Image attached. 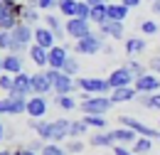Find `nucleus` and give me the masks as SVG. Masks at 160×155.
Instances as JSON below:
<instances>
[{
  "instance_id": "f257e3e1",
  "label": "nucleus",
  "mask_w": 160,
  "mask_h": 155,
  "mask_svg": "<svg viewBox=\"0 0 160 155\" xmlns=\"http://www.w3.org/2000/svg\"><path fill=\"white\" fill-rule=\"evenodd\" d=\"M81 101H79V111L84 116H106L113 108L111 96H94V94H84L81 91Z\"/></svg>"
},
{
  "instance_id": "f03ea898",
  "label": "nucleus",
  "mask_w": 160,
  "mask_h": 155,
  "mask_svg": "<svg viewBox=\"0 0 160 155\" xmlns=\"http://www.w3.org/2000/svg\"><path fill=\"white\" fill-rule=\"evenodd\" d=\"M106 37H101L99 32H89L86 37H81V39H77L74 42V52L77 54H86V57H91V54H99V52H103V42Z\"/></svg>"
},
{
  "instance_id": "7ed1b4c3",
  "label": "nucleus",
  "mask_w": 160,
  "mask_h": 155,
  "mask_svg": "<svg viewBox=\"0 0 160 155\" xmlns=\"http://www.w3.org/2000/svg\"><path fill=\"white\" fill-rule=\"evenodd\" d=\"M77 89L84 91V94H94V96H108V94H111V84H108V79H101V77L77 79Z\"/></svg>"
},
{
  "instance_id": "20e7f679",
  "label": "nucleus",
  "mask_w": 160,
  "mask_h": 155,
  "mask_svg": "<svg viewBox=\"0 0 160 155\" xmlns=\"http://www.w3.org/2000/svg\"><path fill=\"white\" fill-rule=\"evenodd\" d=\"M27 113V98L18 94H5L0 98V116H22Z\"/></svg>"
},
{
  "instance_id": "39448f33",
  "label": "nucleus",
  "mask_w": 160,
  "mask_h": 155,
  "mask_svg": "<svg viewBox=\"0 0 160 155\" xmlns=\"http://www.w3.org/2000/svg\"><path fill=\"white\" fill-rule=\"evenodd\" d=\"M118 123L126 126V128H131V131H136L143 138H155V140H160L158 128H150L148 123H143V121H138V118H133V116H118Z\"/></svg>"
},
{
  "instance_id": "423d86ee",
  "label": "nucleus",
  "mask_w": 160,
  "mask_h": 155,
  "mask_svg": "<svg viewBox=\"0 0 160 155\" xmlns=\"http://www.w3.org/2000/svg\"><path fill=\"white\" fill-rule=\"evenodd\" d=\"M64 30H67V37H72L77 42V39L86 37L91 32V22L81 18H69V20H64Z\"/></svg>"
},
{
  "instance_id": "0eeeda50",
  "label": "nucleus",
  "mask_w": 160,
  "mask_h": 155,
  "mask_svg": "<svg viewBox=\"0 0 160 155\" xmlns=\"http://www.w3.org/2000/svg\"><path fill=\"white\" fill-rule=\"evenodd\" d=\"M108 84H111V91H113V89H121V86H133V84H136V77L128 72L126 64H121V67H116V69L108 74Z\"/></svg>"
},
{
  "instance_id": "6e6552de",
  "label": "nucleus",
  "mask_w": 160,
  "mask_h": 155,
  "mask_svg": "<svg viewBox=\"0 0 160 155\" xmlns=\"http://www.w3.org/2000/svg\"><path fill=\"white\" fill-rule=\"evenodd\" d=\"M99 32L101 37H108V39H121L126 37V22H113V20H106V22H101L99 25Z\"/></svg>"
},
{
  "instance_id": "1a4fd4ad",
  "label": "nucleus",
  "mask_w": 160,
  "mask_h": 155,
  "mask_svg": "<svg viewBox=\"0 0 160 155\" xmlns=\"http://www.w3.org/2000/svg\"><path fill=\"white\" fill-rule=\"evenodd\" d=\"M32 94L37 96H47V94H54V86H52V79L47 77V72L40 69L32 74Z\"/></svg>"
},
{
  "instance_id": "9d476101",
  "label": "nucleus",
  "mask_w": 160,
  "mask_h": 155,
  "mask_svg": "<svg viewBox=\"0 0 160 155\" xmlns=\"http://www.w3.org/2000/svg\"><path fill=\"white\" fill-rule=\"evenodd\" d=\"M69 118H54L49 121V143H62L69 138Z\"/></svg>"
},
{
  "instance_id": "9b49d317",
  "label": "nucleus",
  "mask_w": 160,
  "mask_h": 155,
  "mask_svg": "<svg viewBox=\"0 0 160 155\" xmlns=\"http://www.w3.org/2000/svg\"><path fill=\"white\" fill-rule=\"evenodd\" d=\"M133 86H136L138 94H155V91H160V77L153 74V72H148V74H143L140 79H136Z\"/></svg>"
},
{
  "instance_id": "f8f14e48",
  "label": "nucleus",
  "mask_w": 160,
  "mask_h": 155,
  "mask_svg": "<svg viewBox=\"0 0 160 155\" xmlns=\"http://www.w3.org/2000/svg\"><path fill=\"white\" fill-rule=\"evenodd\" d=\"M69 59V44H54L49 49V69H64V62Z\"/></svg>"
},
{
  "instance_id": "ddd939ff",
  "label": "nucleus",
  "mask_w": 160,
  "mask_h": 155,
  "mask_svg": "<svg viewBox=\"0 0 160 155\" xmlns=\"http://www.w3.org/2000/svg\"><path fill=\"white\" fill-rule=\"evenodd\" d=\"M10 94H18V96H25V98L32 96V74H27V72L15 74V84H12Z\"/></svg>"
},
{
  "instance_id": "4468645a",
  "label": "nucleus",
  "mask_w": 160,
  "mask_h": 155,
  "mask_svg": "<svg viewBox=\"0 0 160 155\" xmlns=\"http://www.w3.org/2000/svg\"><path fill=\"white\" fill-rule=\"evenodd\" d=\"M47 108H49L47 96H37V94H32V96L27 98V116H30V118H44Z\"/></svg>"
},
{
  "instance_id": "2eb2a0df",
  "label": "nucleus",
  "mask_w": 160,
  "mask_h": 155,
  "mask_svg": "<svg viewBox=\"0 0 160 155\" xmlns=\"http://www.w3.org/2000/svg\"><path fill=\"white\" fill-rule=\"evenodd\" d=\"M2 72L5 74H20V72H25V59H22V54H12V52H5L2 54Z\"/></svg>"
},
{
  "instance_id": "dca6fc26",
  "label": "nucleus",
  "mask_w": 160,
  "mask_h": 155,
  "mask_svg": "<svg viewBox=\"0 0 160 155\" xmlns=\"http://www.w3.org/2000/svg\"><path fill=\"white\" fill-rule=\"evenodd\" d=\"M44 27H49L52 32H54V37H57V42L59 44H64V37H67V30H64V20L57 18L54 12H44Z\"/></svg>"
},
{
  "instance_id": "f3484780",
  "label": "nucleus",
  "mask_w": 160,
  "mask_h": 155,
  "mask_svg": "<svg viewBox=\"0 0 160 155\" xmlns=\"http://www.w3.org/2000/svg\"><path fill=\"white\" fill-rule=\"evenodd\" d=\"M54 94L57 96H64V94H74V89H77V77H69V74H64L59 72V77L54 79Z\"/></svg>"
},
{
  "instance_id": "a211bd4d",
  "label": "nucleus",
  "mask_w": 160,
  "mask_h": 155,
  "mask_svg": "<svg viewBox=\"0 0 160 155\" xmlns=\"http://www.w3.org/2000/svg\"><path fill=\"white\" fill-rule=\"evenodd\" d=\"M27 57L30 62L35 64V67H40V69H47V64H49V49H44L40 44H30V49H27Z\"/></svg>"
},
{
  "instance_id": "6ab92c4d",
  "label": "nucleus",
  "mask_w": 160,
  "mask_h": 155,
  "mask_svg": "<svg viewBox=\"0 0 160 155\" xmlns=\"http://www.w3.org/2000/svg\"><path fill=\"white\" fill-rule=\"evenodd\" d=\"M12 42H20V44H25V47H30L32 42H35V27L32 25H25V22H20L12 32Z\"/></svg>"
},
{
  "instance_id": "aec40b11",
  "label": "nucleus",
  "mask_w": 160,
  "mask_h": 155,
  "mask_svg": "<svg viewBox=\"0 0 160 155\" xmlns=\"http://www.w3.org/2000/svg\"><path fill=\"white\" fill-rule=\"evenodd\" d=\"M35 44H40L44 49H52L54 44H59L57 37H54V32L49 30V27H44V25H37L35 27Z\"/></svg>"
},
{
  "instance_id": "412c9836",
  "label": "nucleus",
  "mask_w": 160,
  "mask_h": 155,
  "mask_svg": "<svg viewBox=\"0 0 160 155\" xmlns=\"http://www.w3.org/2000/svg\"><path fill=\"white\" fill-rule=\"evenodd\" d=\"M145 47H148V42L138 35H131V37L123 39V49H126V57H138L145 52Z\"/></svg>"
},
{
  "instance_id": "4be33fe9",
  "label": "nucleus",
  "mask_w": 160,
  "mask_h": 155,
  "mask_svg": "<svg viewBox=\"0 0 160 155\" xmlns=\"http://www.w3.org/2000/svg\"><path fill=\"white\" fill-rule=\"evenodd\" d=\"M111 138H113V143H118V145H133V143L138 140V133L131 131V128H126V126H118V128L111 131Z\"/></svg>"
},
{
  "instance_id": "5701e85b",
  "label": "nucleus",
  "mask_w": 160,
  "mask_h": 155,
  "mask_svg": "<svg viewBox=\"0 0 160 155\" xmlns=\"http://www.w3.org/2000/svg\"><path fill=\"white\" fill-rule=\"evenodd\" d=\"M40 8L37 5H32V2H25L22 5V12H20V22H25V25H32V27H37L40 25Z\"/></svg>"
},
{
  "instance_id": "b1692460",
  "label": "nucleus",
  "mask_w": 160,
  "mask_h": 155,
  "mask_svg": "<svg viewBox=\"0 0 160 155\" xmlns=\"http://www.w3.org/2000/svg\"><path fill=\"white\" fill-rule=\"evenodd\" d=\"M108 96H111L113 106H116V103H128V101H136L138 91H136V86H121V89H113Z\"/></svg>"
},
{
  "instance_id": "393cba45",
  "label": "nucleus",
  "mask_w": 160,
  "mask_h": 155,
  "mask_svg": "<svg viewBox=\"0 0 160 155\" xmlns=\"http://www.w3.org/2000/svg\"><path fill=\"white\" fill-rule=\"evenodd\" d=\"M128 10L131 8H126L123 2H108L106 5V12H108V20H113V22H126V18H128Z\"/></svg>"
},
{
  "instance_id": "a878e982",
  "label": "nucleus",
  "mask_w": 160,
  "mask_h": 155,
  "mask_svg": "<svg viewBox=\"0 0 160 155\" xmlns=\"http://www.w3.org/2000/svg\"><path fill=\"white\" fill-rule=\"evenodd\" d=\"M140 108H150V111H160V91L155 94H138L136 96Z\"/></svg>"
},
{
  "instance_id": "bb28decb",
  "label": "nucleus",
  "mask_w": 160,
  "mask_h": 155,
  "mask_svg": "<svg viewBox=\"0 0 160 155\" xmlns=\"http://www.w3.org/2000/svg\"><path fill=\"white\" fill-rule=\"evenodd\" d=\"M89 145L91 148H113V138H111V131H99L89 138Z\"/></svg>"
},
{
  "instance_id": "cd10ccee",
  "label": "nucleus",
  "mask_w": 160,
  "mask_h": 155,
  "mask_svg": "<svg viewBox=\"0 0 160 155\" xmlns=\"http://www.w3.org/2000/svg\"><path fill=\"white\" fill-rule=\"evenodd\" d=\"M54 106H59L62 111H74V108H79V101L74 98V94H64V96H57L54 94Z\"/></svg>"
},
{
  "instance_id": "c85d7f7f",
  "label": "nucleus",
  "mask_w": 160,
  "mask_h": 155,
  "mask_svg": "<svg viewBox=\"0 0 160 155\" xmlns=\"http://www.w3.org/2000/svg\"><path fill=\"white\" fill-rule=\"evenodd\" d=\"M77 8H79V0H59L57 2V10L62 12V18H77Z\"/></svg>"
},
{
  "instance_id": "c756f323",
  "label": "nucleus",
  "mask_w": 160,
  "mask_h": 155,
  "mask_svg": "<svg viewBox=\"0 0 160 155\" xmlns=\"http://www.w3.org/2000/svg\"><path fill=\"white\" fill-rule=\"evenodd\" d=\"M131 150L136 155H148L150 150H153V138H143V136H138V140L131 145Z\"/></svg>"
},
{
  "instance_id": "7c9ffc66",
  "label": "nucleus",
  "mask_w": 160,
  "mask_h": 155,
  "mask_svg": "<svg viewBox=\"0 0 160 155\" xmlns=\"http://www.w3.org/2000/svg\"><path fill=\"white\" fill-rule=\"evenodd\" d=\"M106 5H108V2H103V5H94V8H91V25H96V27H99L101 22H106V20H108V12H106Z\"/></svg>"
},
{
  "instance_id": "2f4dec72",
  "label": "nucleus",
  "mask_w": 160,
  "mask_h": 155,
  "mask_svg": "<svg viewBox=\"0 0 160 155\" xmlns=\"http://www.w3.org/2000/svg\"><path fill=\"white\" fill-rule=\"evenodd\" d=\"M89 128H96V131H106L108 128V118L106 116H84L81 118Z\"/></svg>"
},
{
  "instance_id": "473e14b6",
  "label": "nucleus",
  "mask_w": 160,
  "mask_h": 155,
  "mask_svg": "<svg viewBox=\"0 0 160 155\" xmlns=\"http://www.w3.org/2000/svg\"><path fill=\"white\" fill-rule=\"evenodd\" d=\"M86 131H89V126H86L81 118H77V121L69 123V138H84V136H86Z\"/></svg>"
},
{
  "instance_id": "72a5a7b5",
  "label": "nucleus",
  "mask_w": 160,
  "mask_h": 155,
  "mask_svg": "<svg viewBox=\"0 0 160 155\" xmlns=\"http://www.w3.org/2000/svg\"><path fill=\"white\" fill-rule=\"evenodd\" d=\"M138 32H143V35H160V27H158L155 20H143V18H140Z\"/></svg>"
},
{
  "instance_id": "f704fd0d",
  "label": "nucleus",
  "mask_w": 160,
  "mask_h": 155,
  "mask_svg": "<svg viewBox=\"0 0 160 155\" xmlns=\"http://www.w3.org/2000/svg\"><path fill=\"white\" fill-rule=\"evenodd\" d=\"M64 150L69 155H79L81 150H84V140H81V138H67V140H64Z\"/></svg>"
},
{
  "instance_id": "c9c22d12",
  "label": "nucleus",
  "mask_w": 160,
  "mask_h": 155,
  "mask_svg": "<svg viewBox=\"0 0 160 155\" xmlns=\"http://www.w3.org/2000/svg\"><path fill=\"white\" fill-rule=\"evenodd\" d=\"M123 64L128 67V72H131V74H133V77H136V79H140V77H143V74H148V72H145V67L140 64L138 59H133V57H128V59H126V62H123Z\"/></svg>"
},
{
  "instance_id": "e433bc0d",
  "label": "nucleus",
  "mask_w": 160,
  "mask_h": 155,
  "mask_svg": "<svg viewBox=\"0 0 160 155\" xmlns=\"http://www.w3.org/2000/svg\"><path fill=\"white\" fill-rule=\"evenodd\" d=\"M79 69H81L79 59H77V57H72V54H69V59L64 62V69H62V72H64V74H69V77H79Z\"/></svg>"
},
{
  "instance_id": "4c0bfd02",
  "label": "nucleus",
  "mask_w": 160,
  "mask_h": 155,
  "mask_svg": "<svg viewBox=\"0 0 160 155\" xmlns=\"http://www.w3.org/2000/svg\"><path fill=\"white\" fill-rule=\"evenodd\" d=\"M40 155H69V153L62 148L59 143H44V148H42Z\"/></svg>"
},
{
  "instance_id": "58836bf2",
  "label": "nucleus",
  "mask_w": 160,
  "mask_h": 155,
  "mask_svg": "<svg viewBox=\"0 0 160 155\" xmlns=\"http://www.w3.org/2000/svg\"><path fill=\"white\" fill-rule=\"evenodd\" d=\"M27 2L37 5V8H40V10H44V12H52V10L57 8V2H59V0H27Z\"/></svg>"
},
{
  "instance_id": "ea45409f",
  "label": "nucleus",
  "mask_w": 160,
  "mask_h": 155,
  "mask_svg": "<svg viewBox=\"0 0 160 155\" xmlns=\"http://www.w3.org/2000/svg\"><path fill=\"white\" fill-rule=\"evenodd\" d=\"M12 84H15V77H12V74H5V72L0 74V89H2L5 94L12 91Z\"/></svg>"
},
{
  "instance_id": "a19ab883",
  "label": "nucleus",
  "mask_w": 160,
  "mask_h": 155,
  "mask_svg": "<svg viewBox=\"0 0 160 155\" xmlns=\"http://www.w3.org/2000/svg\"><path fill=\"white\" fill-rule=\"evenodd\" d=\"M77 18H81V20H89L91 18V5L86 2V0H79V8H77ZM91 22V20H89Z\"/></svg>"
},
{
  "instance_id": "79ce46f5",
  "label": "nucleus",
  "mask_w": 160,
  "mask_h": 155,
  "mask_svg": "<svg viewBox=\"0 0 160 155\" xmlns=\"http://www.w3.org/2000/svg\"><path fill=\"white\" fill-rule=\"evenodd\" d=\"M10 44H12V35L8 30H0V52H8Z\"/></svg>"
},
{
  "instance_id": "37998d69",
  "label": "nucleus",
  "mask_w": 160,
  "mask_h": 155,
  "mask_svg": "<svg viewBox=\"0 0 160 155\" xmlns=\"http://www.w3.org/2000/svg\"><path fill=\"white\" fill-rule=\"evenodd\" d=\"M27 150H32V153H42V148H44V140L42 138H32L27 145H25Z\"/></svg>"
},
{
  "instance_id": "c03bdc74",
  "label": "nucleus",
  "mask_w": 160,
  "mask_h": 155,
  "mask_svg": "<svg viewBox=\"0 0 160 155\" xmlns=\"http://www.w3.org/2000/svg\"><path fill=\"white\" fill-rule=\"evenodd\" d=\"M111 153H113V155H136L131 148H128V145H118V143L111 148Z\"/></svg>"
},
{
  "instance_id": "a18cd8bd",
  "label": "nucleus",
  "mask_w": 160,
  "mask_h": 155,
  "mask_svg": "<svg viewBox=\"0 0 160 155\" xmlns=\"http://www.w3.org/2000/svg\"><path fill=\"white\" fill-rule=\"evenodd\" d=\"M148 67H150L153 74H158V77H160V54H155V57L148 59Z\"/></svg>"
},
{
  "instance_id": "49530a36",
  "label": "nucleus",
  "mask_w": 160,
  "mask_h": 155,
  "mask_svg": "<svg viewBox=\"0 0 160 155\" xmlns=\"http://www.w3.org/2000/svg\"><path fill=\"white\" fill-rule=\"evenodd\" d=\"M8 12H10V5H8L5 0H0V22L8 18Z\"/></svg>"
},
{
  "instance_id": "de8ad7c7",
  "label": "nucleus",
  "mask_w": 160,
  "mask_h": 155,
  "mask_svg": "<svg viewBox=\"0 0 160 155\" xmlns=\"http://www.w3.org/2000/svg\"><path fill=\"white\" fill-rule=\"evenodd\" d=\"M118 2H123L126 8H131V10H133V8H138V5L143 2V0H118Z\"/></svg>"
},
{
  "instance_id": "09e8293b",
  "label": "nucleus",
  "mask_w": 160,
  "mask_h": 155,
  "mask_svg": "<svg viewBox=\"0 0 160 155\" xmlns=\"http://www.w3.org/2000/svg\"><path fill=\"white\" fill-rule=\"evenodd\" d=\"M15 155H40V153H32V150H27V148L22 145V148H18V150H15Z\"/></svg>"
},
{
  "instance_id": "8fccbe9b",
  "label": "nucleus",
  "mask_w": 160,
  "mask_h": 155,
  "mask_svg": "<svg viewBox=\"0 0 160 155\" xmlns=\"http://www.w3.org/2000/svg\"><path fill=\"white\" fill-rule=\"evenodd\" d=\"M150 10H153V15H160V0H153V2H150Z\"/></svg>"
},
{
  "instance_id": "3c124183",
  "label": "nucleus",
  "mask_w": 160,
  "mask_h": 155,
  "mask_svg": "<svg viewBox=\"0 0 160 155\" xmlns=\"http://www.w3.org/2000/svg\"><path fill=\"white\" fill-rule=\"evenodd\" d=\"M5 136H8V128H5V126H2V123H0V143H2V140H5Z\"/></svg>"
},
{
  "instance_id": "603ef678",
  "label": "nucleus",
  "mask_w": 160,
  "mask_h": 155,
  "mask_svg": "<svg viewBox=\"0 0 160 155\" xmlns=\"http://www.w3.org/2000/svg\"><path fill=\"white\" fill-rule=\"evenodd\" d=\"M86 2H89V5L94 8V5H103V2H108V0H86Z\"/></svg>"
},
{
  "instance_id": "864d4df0",
  "label": "nucleus",
  "mask_w": 160,
  "mask_h": 155,
  "mask_svg": "<svg viewBox=\"0 0 160 155\" xmlns=\"http://www.w3.org/2000/svg\"><path fill=\"white\" fill-rule=\"evenodd\" d=\"M103 54H113V47L111 44H103Z\"/></svg>"
},
{
  "instance_id": "5fc2aeb1",
  "label": "nucleus",
  "mask_w": 160,
  "mask_h": 155,
  "mask_svg": "<svg viewBox=\"0 0 160 155\" xmlns=\"http://www.w3.org/2000/svg\"><path fill=\"white\" fill-rule=\"evenodd\" d=\"M0 155H15V150H8L5 148V150H0Z\"/></svg>"
},
{
  "instance_id": "6e6d98bb",
  "label": "nucleus",
  "mask_w": 160,
  "mask_h": 155,
  "mask_svg": "<svg viewBox=\"0 0 160 155\" xmlns=\"http://www.w3.org/2000/svg\"><path fill=\"white\" fill-rule=\"evenodd\" d=\"M5 2H10V5H12V2H22V0H5Z\"/></svg>"
},
{
  "instance_id": "4d7b16f0",
  "label": "nucleus",
  "mask_w": 160,
  "mask_h": 155,
  "mask_svg": "<svg viewBox=\"0 0 160 155\" xmlns=\"http://www.w3.org/2000/svg\"><path fill=\"white\" fill-rule=\"evenodd\" d=\"M0 74H2V54H0Z\"/></svg>"
},
{
  "instance_id": "13d9d810",
  "label": "nucleus",
  "mask_w": 160,
  "mask_h": 155,
  "mask_svg": "<svg viewBox=\"0 0 160 155\" xmlns=\"http://www.w3.org/2000/svg\"><path fill=\"white\" fill-rule=\"evenodd\" d=\"M158 37H160V35H158ZM158 44H160V39H158Z\"/></svg>"
},
{
  "instance_id": "bf43d9fd",
  "label": "nucleus",
  "mask_w": 160,
  "mask_h": 155,
  "mask_svg": "<svg viewBox=\"0 0 160 155\" xmlns=\"http://www.w3.org/2000/svg\"><path fill=\"white\" fill-rule=\"evenodd\" d=\"M148 2H153V0H148Z\"/></svg>"
},
{
  "instance_id": "052dcab7",
  "label": "nucleus",
  "mask_w": 160,
  "mask_h": 155,
  "mask_svg": "<svg viewBox=\"0 0 160 155\" xmlns=\"http://www.w3.org/2000/svg\"><path fill=\"white\" fill-rule=\"evenodd\" d=\"M158 123H160V118H158Z\"/></svg>"
},
{
  "instance_id": "680f3d73",
  "label": "nucleus",
  "mask_w": 160,
  "mask_h": 155,
  "mask_svg": "<svg viewBox=\"0 0 160 155\" xmlns=\"http://www.w3.org/2000/svg\"><path fill=\"white\" fill-rule=\"evenodd\" d=\"M0 118H2V116H0Z\"/></svg>"
}]
</instances>
